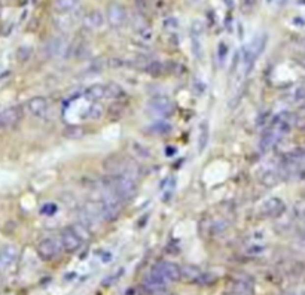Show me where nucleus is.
I'll return each mask as SVG.
<instances>
[{
  "label": "nucleus",
  "instance_id": "nucleus-1",
  "mask_svg": "<svg viewBox=\"0 0 305 295\" xmlns=\"http://www.w3.org/2000/svg\"><path fill=\"white\" fill-rule=\"evenodd\" d=\"M105 188H109L112 189L116 195L118 199L125 203V202H131L136 194H137V180L136 177L130 176V175H109L105 180Z\"/></svg>",
  "mask_w": 305,
  "mask_h": 295
},
{
  "label": "nucleus",
  "instance_id": "nucleus-2",
  "mask_svg": "<svg viewBox=\"0 0 305 295\" xmlns=\"http://www.w3.org/2000/svg\"><path fill=\"white\" fill-rule=\"evenodd\" d=\"M105 188V186H103ZM101 203V210H103V218L105 221L108 222H112L115 219L119 218L121 215V210H122V202L118 199V195L109 189V188H105V194H103V199L100 200Z\"/></svg>",
  "mask_w": 305,
  "mask_h": 295
},
{
  "label": "nucleus",
  "instance_id": "nucleus-3",
  "mask_svg": "<svg viewBox=\"0 0 305 295\" xmlns=\"http://www.w3.org/2000/svg\"><path fill=\"white\" fill-rule=\"evenodd\" d=\"M69 48V40L63 36L49 37L43 45V54L46 59H61L66 57Z\"/></svg>",
  "mask_w": 305,
  "mask_h": 295
},
{
  "label": "nucleus",
  "instance_id": "nucleus-4",
  "mask_svg": "<svg viewBox=\"0 0 305 295\" xmlns=\"http://www.w3.org/2000/svg\"><path fill=\"white\" fill-rule=\"evenodd\" d=\"M61 241L53 237H45L37 244V254L43 261H53L61 254Z\"/></svg>",
  "mask_w": 305,
  "mask_h": 295
},
{
  "label": "nucleus",
  "instance_id": "nucleus-5",
  "mask_svg": "<svg viewBox=\"0 0 305 295\" xmlns=\"http://www.w3.org/2000/svg\"><path fill=\"white\" fill-rule=\"evenodd\" d=\"M127 20H128V14H127V9L124 8V5L116 3V2H112L108 5L106 21L112 29H116V30L122 29L127 24Z\"/></svg>",
  "mask_w": 305,
  "mask_h": 295
},
{
  "label": "nucleus",
  "instance_id": "nucleus-6",
  "mask_svg": "<svg viewBox=\"0 0 305 295\" xmlns=\"http://www.w3.org/2000/svg\"><path fill=\"white\" fill-rule=\"evenodd\" d=\"M24 108L23 106H11L3 111H0V131H5L18 125L23 119Z\"/></svg>",
  "mask_w": 305,
  "mask_h": 295
},
{
  "label": "nucleus",
  "instance_id": "nucleus-7",
  "mask_svg": "<svg viewBox=\"0 0 305 295\" xmlns=\"http://www.w3.org/2000/svg\"><path fill=\"white\" fill-rule=\"evenodd\" d=\"M149 109L150 111H154L155 114L161 115V117H171L176 111V106L173 103V100L170 97L167 95H155V97H152L149 103H147Z\"/></svg>",
  "mask_w": 305,
  "mask_h": 295
},
{
  "label": "nucleus",
  "instance_id": "nucleus-8",
  "mask_svg": "<svg viewBox=\"0 0 305 295\" xmlns=\"http://www.w3.org/2000/svg\"><path fill=\"white\" fill-rule=\"evenodd\" d=\"M23 108H24V112H27L30 117L43 118L49 111V102H48V98L42 95H36L30 98V100H27Z\"/></svg>",
  "mask_w": 305,
  "mask_h": 295
},
{
  "label": "nucleus",
  "instance_id": "nucleus-9",
  "mask_svg": "<svg viewBox=\"0 0 305 295\" xmlns=\"http://www.w3.org/2000/svg\"><path fill=\"white\" fill-rule=\"evenodd\" d=\"M202 34H204V24L199 20L191 24V46L195 59H202Z\"/></svg>",
  "mask_w": 305,
  "mask_h": 295
},
{
  "label": "nucleus",
  "instance_id": "nucleus-10",
  "mask_svg": "<svg viewBox=\"0 0 305 295\" xmlns=\"http://www.w3.org/2000/svg\"><path fill=\"white\" fill-rule=\"evenodd\" d=\"M152 270H155L157 273H160L168 283L180 280V267L174 263L163 261V263H158L157 266L152 267Z\"/></svg>",
  "mask_w": 305,
  "mask_h": 295
},
{
  "label": "nucleus",
  "instance_id": "nucleus-11",
  "mask_svg": "<svg viewBox=\"0 0 305 295\" xmlns=\"http://www.w3.org/2000/svg\"><path fill=\"white\" fill-rule=\"evenodd\" d=\"M60 241H61V246L63 249L69 254H73L76 251H79L82 248V240L70 230V227L64 228L60 234Z\"/></svg>",
  "mask_w": 305,
  "mask_h": 295
},
{
  "label": "nucleus",
  "instance_id": "nucleus-12",
  "mask_svg": "<svg viewBox=\"0 0 305 295\" xmlns=\"http://www.w3.org/2000/svg\"><path fill=\"white\" fill-rule=\"evenodd\" d=\"M284 210H286V205L278 199V197H271V199L265 200L261 207L262 215L267 218H278L284 213Z\"/></svg>",
  "mask_w": 305,
  "mask_h": 295
},
{
  "label": "nucleus",
  "instance_id": "nucleus-13",
  "mask_svg": "<svg viewBox=\"0 0 305 295\" xmlns=\"http://www.w3.org/2000/svg\"><path fill=\"white\" fill-rule=\"evenodd\" d=\"M105 14L98 11V9H92V11H88L83 17H82V26L86 29V30H91V31H95V30H100L101 27L105 26Z\"/></svg>",
  "mask_w": 305,
  "mask_h": 295
},
{
  "label": "nucleus",
  "instance_id": "nucleus-14",
  "mask_svg": "<svg viewBox=\"0 0 305 295\" xmlns=\"http://www.w3.org/2000/svg\"><path fill=\"white\" fill-rule=\"evenodd\" d=\"M202 276H204V271H202L196 266L180 267V280H185L188 283H198V285H201Z\"/></svg>",
  "mask_w": 305,
  "mask_h": 295
},
{
  "label": "nucleus",
  "instance_id": "nucleus-15",
  "mask_svg": "<svg viewBox=\"0 0 305 295\" xmlns=\"http://www.w3.org/2000/svg\"><path fill=\"white\" fill-rule=\"evenodd\" d=\"M78 12V11H76ZM76 12L72 14H60L54 18V24L57 26L58 30L61 31H69L73 29V26L76 24Z\"/></svg>",
  "mask_w": 305,
  "mask_h": 295
},
{
  "label": "nucleus",
  "instance_id": "nucleus-16",
  "mask_svg": "<svg viewBox=\"0 0 305 295\" xmlns=\"http://www.w3.org/2000/svg\"><path fill=\"white\" fill-rule=\"evenodd\" d=\"M81 6V0H54V9L58 14L76 12Z\"/></svg>",
  "mask_w": 305,
  "mask_h": 295
},
{
  "label": "nucleus",
  "instance_id": "nucleus-17",
  "mask_svg": "<svg viewBox=\"0 0 305 295\" xmlns=\"http://www.w3.org/2000/svg\"><path fill=\"white\" fill-rule=\"evenodd\" d=\"M83 94L89 102H100V100H103V98H106V85L94 84L88 87Z\"/></svg>",
  "mask_w": 305,
  "mask_h": 295
},
{
  "label": "nucleus",
  "instance_id": "nucleus-18",
  "mask_svg": "<svg viewBox=\"0 0 305 295\" xmlns=\"http://www.w3.org/2000/svg\"><path fill=\"white\" fill-rule=\"evenodd\" d=\"M209 137H210V128H209V122L202 121L198 127V152H202L206 149V146L209 143Z\"/></svg>",
  "mask_w": 305,
  "mask_h": 295
},
{
  "label": "nucleus",
  "instance_id": "nucleus-19",
  "mask_svg": "<svg viewBox=\"0 0 305 295\" xmlns=\"http://www.w3.org/2000/svg\"><path fill=\"white\" fill-rule=\"evenodd\" d=\"M17 258V249L14 246H5L0 249V267H9Z\"/></svg>",
  "mask_w": 305,
  "mask_h": 295
},
{
  "label": "nucleus",
  "instance_id": "nucleus-20",
  "mask_svg": "<svg viewBox=\"0 0 305 295\" xmlns=\"http://www.w3.org/2000/svg\"><path fill=\"white\" fill-rule=\"evenodd\" d=\"M136 31L143 42H150L154 39V30H152L150 26L144 21H139V20L136 21Z\"/></svg>",
  "mask_w": 305,
  "mask_h": 295
},
{
  "label": "nucleus",
  "instance_id": "nucleus-21",
  "mask_svg": "<svg viewBox=\"0 0 305 295\" xmlns=\"http://www.w3.org/2000/svg\"><path fill=\"white\" fill-rule=\"evenodd\" d=\"M173 127L166 122V121H158V122H154V124H150L149 128H147V133L150 134H158V136H166L168 133H171Z\"/></svg>",
  "mask_w": 305,
  "mask_h": 295
},
{
  "label": "nucleus",
  "instance_id": "nucleus-22",
  "mask_svg": "<svg viewBox=\"0 0 305 295\" xmlns=\"http://www.w3.org/2000/svg\"><path fill=\"white\" fill-rule=\"evenodd\" d=\"M105 117V108L101 106L100 103L97 102H92L89 106H88V111H86V118L91 119V121H98Z\"/></svg>",
  "mask_w": 305,
  "mask_h": 295
},
{
  "label": "nucleus",
  "instance_id": "nucleus-23",
  "mask_svg": "<svg viewBox=\"0 0 305 295\" xmlns=\"http://www.w3.org/2000/svg\"><path fill=\"white\" fill-rule=\"evenodd\" d=\"M124 95H125V91L118 84L115 82L106 84V98H116V100H119Z\"/></svg>",
  "mask_w": 305,
  "mask_h": 295
},
{
  "label": "nucleus",
  "instance_id": "nucleus-24",
  "mask_svg": "<svg viewBox=\"0 0 305 295\" xmlns=\"http://www.w3.org/2000/svg\"><path fill=\"white\" fill-rule=\"evenodd\" d=\"M70 227V230L82 240V241H86V240H89V237H91V231L83 225V224H81L79 221L78 222H75V224H72V225H69Z\"/></svg>",
  "mask_w": 305,
  "mask_h": 295
},
{
  "label": "nucleus",
  "instance_id": "nucleus-25",
  "mask_svg": "<svg viewBox=\"0 0 305 295\" xmlns=\"http://www.w3.org/2000/svg\"><path fill=\"white\" fill-rule=\"evenodd\" d=\"M83 134H85V130L81 125H67L63 131V136L66 139H72V140L81 139Z\"/></svg>",
  "mask_w": 305,
  "mask_h": 295
},
{
  "label": "nucleus",
  "instance_id": "nucleus-26",
  "mask_svg": "<svg viewBox=\"0 0 305 295\" xmlns=\"http://www.w3.org/2000/svg\"><path fill=\"white\" fill-rule=\"evenodd\" d=\"M228 54H229L228 43L223 42V40L219 42V45H218V63H219L221 67L225 64V61H226V59H228Z\"/></svg>",
  "mask_w": 305,
  "mask_h": 295
},
{
  "label": "nucleus",
  "instance_id": "nucleus-27",
  "mask_svg": "<svg viewBox=\"0 0 305 295\" xmlns=\"http://www.w3.org/2000/svg\"><path fill=\"white\" fill-rule=\"evenodd\" d=\"M163 27H164V30L170 31V33H174L179 29V20L176 17H168L163 21Z\"/></svg>",
  "mask_w": 305,
  "mask_h": 295
},
{
  "label": "nucleus",
  "instance_id": "nucleus-28",
  "mask_svg": "<svg viewBox=\"0 0 305 295\" xmlns=\"http://www.w3.org/2000/svg\"><path fill=\"white\" fill-rule=\"evenodd\" d=\"M133 151L143 160V158H149L150 157V152L147 151V148H144L141 143H137V142H134L133 143Z\"/></svg>",
  "mask_w": 305,
  "mask_h": 295
},
{
  "label": "nucleus",
  "instance_id": "nucleus-29",
  "mask_svg": "<svg viewBox=\"0 0 305 295\" xmlns=\"http://www.w3.org/2000/svg\"><path fill=\"white\" fill-rule=\"evenodd\" d=\"M226 230H228V222L226 221H216L212 225V233L216 234V236H221V234L226 233Z\"/></svg>",
  "mask_w": 305,
  "mask_h": 295
},
{
  "label": "nucleus",
  "instance_id": "nucleus-30",
  "mask_svg": "<svg viewBox=\"0 0 305 295\" xmlns=\"http://www.w3.org/2000/svg\"><path fill=\"white\" fill-rule=\"evenodd\" d=\"M58 212V207L55 203H46L40 207V213L42 215H46V216H53Z\"/></svg>",
  "mask_w": 305,
  "mask_h": 295
},
{
  "label": "nucleus",
  "instance_id": "nucleus-31",
  "mask_svg": "<svg viewBox=\"0 0 305 295\" xmlns=\"http://www.w3.org/2000/svg\"><path fill=\"white\" fill-rule=\"evenodd\" d=\"M30 56H31V48H30V46H21V48L18 49V60H20L21 63L27 61V60L30 59Z\"/></svg>",
  "mask_w": 305,
  "mask_h": 295
},
{
  "label": "nucleus",
  "instance_id": "nucleus-32",
  "mask_svg": "<svg viewBox=\"0 0 305 295\" xmlns=\"http://www.w3.org/2000/svg\"><path fill=\"white\" fill-rule=\"evenodd\" d=\"M264 251H265V246H264V244H251V246H249L246 252H247L249 255L256 257V255L264 254Z\"/></svg>",
  "mask_w": 305,
  "mask_h": 295
},
{
  "label": "nucleus",
  "instance_id": "nucleus-33",
  "mask_svg": "<svg viewBox=\"0 0 305 295\" xmlns=\"http://www.w3.org/2000/svg\"><path fill=\"white\" fill-rule=\"evenodd\" d=\"M109 66L112 67V69H122V67H125L127 66V61L124 60V59H116V57H113V59H111L109 60Z\"/></svg>",
  "mask_w": 305,
  "mask_h": 295
},
{
  "label": "nucleus",
  "instance_id": "nucleus-34",
  "mask_svg": "<svg viewBox=\"0 0 305 295\" xmlns=\"http://www.w3.org/2000/svg\"><path fill=\"white\" fill-rule=\"evenodd\" d=\"M194 91H195L196 95H202L206 91V84L202 81H195L194 82Z\"/></svg>",
  "mask_w": 305,
  "mask_h": 295
},
{
  "label": "nucleus",
  "instance_id": "nucleus-35",
  "mask_svg": "<svg viewBox=\"0 0 305 295\" xmlns=\"http://www.w3.org/2000/svg\"><path fill=\"white\" fill-rule=\"evenodd\" d=\"M147 295H174L171 291H168L167 288H161V289H155V291H149L146 292Z\"/></svg>",
  "mask_w": 305,
  "mask_h": 295
},
{
  "label": "nucleus",
  "instance_id": "nucleus-36",
  "mask_svg": "<svg viewBox=\"0 0 305 295\" xmlns=\"http://www.w3.org/2000/svg\"><path fill=\"white\" fill-rule=\"evenodd\" d=\"M256 2H258V0H241V5H243V8H244V9L250 11L253 6L256 5Z\"/></svg>",
  "mask_w": 305,
  "mask_h": 295
},
{
  "label": "nucleus",
  "instance_id": "nucleus-37",
  "mask_svg": "<svg viewBox=\"0 0 305 295\" xmlns=\"http://www.w3.org/2000/svg\"><path fill=\"white\" fill-rule=\"evenodd\" d=\"M176 152H177V149H176V148H173V146H167L166 148V155H168V157L174 155Z\"/></svg>",
  "mask_w": 305,
  "mask_h": 295
},
{
  "label": "nucleus",
  "instance_id": "nucleus-38",
  "mask_svg": "<svg viewBox=\"0 0 305 295\" xmlns=\"http://www.w3.org/2000/svg\"><path fill=\"white\" fill-rule=\"evenodd\" d=\"M281 295H305V291H302V292H286V294H281Z\"/></svg>",
  "mask_w": 305,
  "mask_h": 295
},
{
  "label": "nucleus",
  "instance_id": "nucleus-39",
  "mask_svg": "<svg viewBox=\"0 0 305 295\" xmlns=\"http://www.w3.org/2000/svg\"><path fill=\"white\" fill-rule=\"evenodd\" d=\"M302 236H304V238H305V225H304V228H302Z\"/></svg>",
  "mask_w": 305,
  "mask_h": 295
},
{
  "label": "nucleus",
  "instance_id": "nucleus-40",
  "mask_svg": "<svg viewBox=\"0 0 305 295\" xmlns=\"http://www.w3.org/2000/svg\"><path fill=\"white\" fill-rule=\"evenodd\" d=\"M268 2H271V0H268Z\"/></svg>",
  "mask_w": 305,
  "mask_h": 295
},
{
  "label": "nucleus",
  "instance_id": "nucleus-41",
  "mask_svg": "<svg viewBox=\"0 0 305 295\" xmlns=\"http://www.w3.org/2000/svg\"><path fill=\"white\" fill-rule=\"evenodd\" d=\"M194 2H195V0H194Z\"/></svg>",
  "mask_w": 305,
  "mask_h": 295
},
{
  "label": "nucleus",
  "instance_id": "nucleus-42",
  "mask_svg": "<svg viewBox=\"0 0 305 295\" xmlns=\"http://www.w3.org/2000/svg\"><path fill=\"white\" fill-rule=\"evenodd\" d=\"M0 133H2V131H0Z\"/></svg>",
  "mask_w": 305,
  "mask_h": 295
}]
</instances>
